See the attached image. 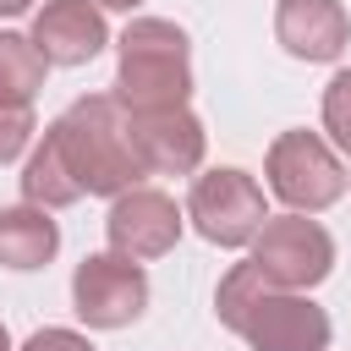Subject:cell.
<instances>
[{"label":"cell","mask_w":351,"mask_h":351,"mask_svg":"<svg viewBox=\"0 0 351 351\" xmlns=\"http://www.w3.org/2000/svg\"><path fill=\"white\" fill-rule=\"evenodd\" d=\"M55 143H60V159L66 170L77 176V186L88 197H121L126 186H137L143 165L132 154V137H126V110L115 93H88L77 99L60 121H49Z\"/></svg>","instance_id":"cell-1"},{"label":"cell","mask_w":351,"mask_h":351,"mask_svg":"<svg viewBox=\"0 0 351 351\" xmlns=\"http://www.w3.org/2000/svg\"><path fill=\"white\" fill-rule=\"evenodd\" d=\"M192 93V44L165 16H137L121 33L115 99L121 110H170Z\"/></svg>","instance_id":"cell-2"},{"label":"cell","mask_w":351,"mask_h":351,"mask_svg":"<svg viewBox=\"0 0 351 351\" xmlns=\"http://www.w3.org/2000/svg\"><path fill=\"white\" fill-rule=\"evenodd\" d=\"M269 192L291 208V214H318L329 203H340L346 192V165L335 159V148L318 132H280L269 143Z\"/></svg>","instance_id":"cell-3"},{"label":"cell","mask_w":351,"mask_h":351,"mask_svg":"<svg viewBox=\"0 0 351 351\" xmlns=\"http://www.w3.org/2000/svg\"><path fill=\"white\" fill-rule=\"evenodd\" d=\"M252 263L269 285L280 291H307L318 280H329L335 269V241L318 219L307 214H280V219H263V230L252 236Z\"/></svg>","instance_id":"cell-4"},{"label":"cell","mask_w":351,"mask_h":351,"mask_svg":"<svg viewBox=\"0 0 351 351\" xmlns=\"http://www.w3.org/2000/svg\"><path fill=\"white\" fill-rule=\"evenodd\" d=\"M186 219L197 225L203 241L214 247H247L269 208H263V186L247 176V170H208L192 181V197H186Z\"/></svg>","instance_id":"cell-5"},{"label":"cell","mask_w":351,"mask_h":351,"mask_svg":"<svg viewBox=\"0 0 351 351\" xmlns=\"http://www.w3.org/2000/svg\"><path fill=\"white\" fill-rule=\"evenodd\" d=\"M71 307L88 329H126L148 307V274L143 263L121 252H93L71 274Z\"/></svg>","instance_id":"cell-6"},{"label":"cell","mask_w":351,"mask_h":351,"mask_svg":"<svg viewBox=\"0 0 351 351\" xmlns=\"http://www.w3.org/2000/svg\"><path fill=\"white\" fill-rule=\"evenodd\" d=\"M252 351H329V313L318 307V302H307L302 291H280V285H269L258 302H252V313L241 318V329H236Z\"/></svg>","instance_id":"cell-7"},{"label":"cell","mask_w":351,"mask_h":351,"mask_svg":"<svg viewBox=\"0 0 351 351\" xmlns=\"http://www.w3.org/2000/svg\"><path fill=\"white\" fill-rule=\"evenodd\" d=\"M126 137L143 170L154 176H192L203 165V121L186 104L170 110H126Z\"/></svg>","instance_id":"cell-8"},{"label":"cell","mask_w":351,"mask_h":351,"mask_svg":"<svg viewBox=\"0 0 351 351\" xmlns=\"http://www.w3.org/2000/svg\"><path fill=\"white\" fill-rule=\"evenodd\" d=\"M110 230V247L132 263H148V258H165L176 241H181V208L176 197L154 192V186H126L104 219Z\"/></svg>","instance_id":"cell-9"},{"label":"cell","mask_w":351,"mask_h":351,"mask_svg":"<svg viewBox=\"0 0 351 351\" xmlns=\"http://www.w3.org/2000/svg\"><path fill=\"white\" fill-rule=\"evenodd\" d=\"M104 44H110V27H104V11L93 0H49L33 16V49L49 66H82Z\"/></svg>","instance_id":"cell-10"},{"label":"cell","mask_w":351,"mask_h":351,"mask_svg":"<svg viewBox=\"0 0 351 351\" xmlns=\"http://www.w3.org/2000/svg\"><path fill=\"white\" fill-rule=\"evenodd\" d=\"M274 38L296 60H340L351 38V16L340 0H280L274 5Z\"/></svg>","instance_id":"cell-11"},{"label":"cell","mask_w":351,"mask_h":351,"mask_svg":"<svg viewBox=\"0 0 351 351\" xmlns=\"http://www.w3.org/2000/svg\"><path fill=\"white\" fill-rule=\"evenodd\" d=\"M60 252V225L49 219V208H0V263L5 269H44Z\"/></svg>","instance_id":"cell-12"},{"label":"cell","mask_w":351,"mask_h":351,"mask_svg":"<svg viewBox=\"0 0 351 351\" xmlns=\"http://www.w3.org/2000/svg\"><path fill=\"white\" fill-rule=\"evenodd\" d=\"M22 192H27V203H33V208H66V203H77V197H82L77 176H71V170H66V159H60L55 132H44L38 154L27 159V170H22Z\"/></svg>","instance_id":"cell-13"},{"label":"cell","mask_w":351,"mask_h":351,"mask_svg":"<svg viewBox=\"0 0 351 351\" xmlns=\"http://www.w3.org/2000/svg\"><path fill=\"white\" fill-rule=\"evenodd\" d=\"M44 55L33 49V38L22 33H0V104H33V93L44 88Z\"/></svg>","instance_id":"cell-14"},{"label":"cell","mask_w":351,"mask_h":351,"mask_svg":"<svg viewBox=\"0 0 351 351\" xmlns=\"http://www.w3.org/2000/svg\"><path fill=\"white\" fill-rule=\"evenodd\" d=\"M324 132L335 137L340 154H351V66L335 71L329 88H324Z\"/></svg>","instance_id":"cell-15"},{"label":"cell","mask_w":351,"mask_h":351,"mask_svg":"<svg viewBox=\"0 0 351 351\" xmlns=\"http://www.w3.org/2000/svg\"><path fill=\"white\" fill-rule=\"evenodd\" d=\"M33 137V110L27 104H0V165H11Z\"/></svg>","instance_id":"cell-16"},{"label":"cell","mask_w":351,"mask_h":351,"mask_svg":"<svg viewBox=\"0 0 351 351\" xmlns=\"http://www.w3.org/2000/svg\"><path fill=\"white\" fill-rule=\"evenodd\" d=\"M22 351H93L77 329H38V335H27V346Z\"/></svg>","instance_id":"cell-17"},{"label":"cell","mask_w":351,"mask_h":351,"mask_svg":"<svg viewBox=\"0 0 351 351\" xmlns=\"http://www.w3.org/2000/svg\"><path fill=\"white\" fill-rule=\"evenodd\" d=\"M27 5H33V0H0V16H22Z\"/></svg>","instance_id":"cell-18"},{"label":"cell","mask_w":351,"mask_h":351,"mask_svg":"<svg viewBox=\"0 0 351 351\" xmlns=\"http://www.w3.org/2000/svg\"><path fill=\"white\" fill-rule=\"evenodd\" d=\"M93 5H99V11H132L137 0H93Z\"/></svg>","instance_id":"cell-19"},{"label":"cell","mask_w":351,"mask_h":351,"mask_svg":"<svg viewBox=\"0 0 351 351\" xmlns=\"http://www.w3.org/2000/svg\"><path fill=\"white\" fill-rule=\"evenodd\" d=\"M0 351H11V335H5V324H0Z\"/></svg>","instance_id":"cell-20"}]
</instances>
